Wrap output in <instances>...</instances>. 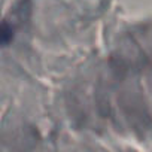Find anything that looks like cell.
<instances>
[{"label": "cell", "instance_id": "1", "mask_svg": "<svg viewBox=\"0 0 152 152\" xmlns=\"http://www.w3.org/2000/svg\"><path fill=\"white\" fill-rule=\"evenodd\" d=\"M12 37H14V28H12V26L8 24V21H5L2 26V43H3V46H8L9 42L12 40Z\"/></svg>", "mask_w": 152, "mask_h": 152}]
</instances>
